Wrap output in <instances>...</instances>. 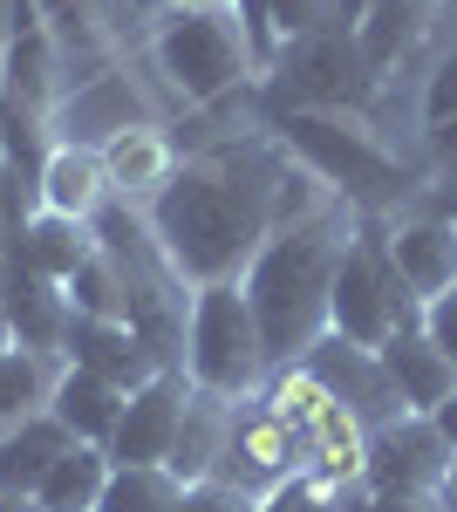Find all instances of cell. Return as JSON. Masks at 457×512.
I'll return each mask as SVG.
<instances>
[{
	"mask_svg": "<svg viewBox=\"0 0 457 512\" xmlns=\"http://www.w3.org/2000/svg\"><path fill=\"white\" fill-rule=\"evenodd\" d=\"M287 164H294V151L280 144L273 123L178 158L171 185L144 205V219L191 287L246 280L253 253L273 239V198H280Z\"/></svg>",
	"mask_w": 457,
	"mask_h": 512,
	"instance_id": "6da1fadb",
	"label": "cell"
},
{
	"mask_svg": "<svg viewBox=\"0 0 457 512\" xmlns=\"http://www.w3.org/2000/svg\"><path fill=\"white\" fill-rule=\"evenodd\" d=\"M362 226V212L335 198L321 205L301 226H280V233L253 253L246 267V301L260 321V342H267L273 369H294L321 335H328V301H335V274H342V253Z\"/></svg>",
	"mask_w": 457,
	"mask_h": 512,
	"instance_id": "7a4b0ae2",
	"label": "cell"
},
{
	"mask_svg": "<svg viewBox=\"0 0 457 512\" xmlns=\"http://www.w3.org/2000/svg\"><path fill=\"white\" fill-rule=\"evenodd\" d=\"M144 62L164 76L178 110H205V103L260 82V62H253L232 7H171V14H157L144 28Z\"/></svg>",
	"mask_w": 457,
	"mask_h": 512,
	"instance_id": "3957f363",
	"label": "cell"
},
{
	"mask_svg": "<svg viewBox=\"0 0 457 512\" xmlns=\"http://www.w3.org/2000/svg\"><path fill=\"white\" fill-rule=\"evenodd\" d=\"M273 130H280V144H287L307 171H321V178H328L355 212H369V219H396V205L417 192V171L382 144V130L369 117L294 110V117H273Z\"/></svg>",
	"mask_w": 457,
	"mask_h": 512,
	"instance_id": "277c9868",
	"label": "cell"
},
{
	"mask_svg": "<svg viewBox=\"0 0 457 512\" xmlns=\"http://www.w3.org/2000/svg\"><path fill=\"white\" fill-rule=\"evenodd\" d=\"M62 110V55L41 28L35 0H14V41L0 55V164L14 185H41V164L55 151Z\"/></svg>",
	"mask_w": 457,
	"mask_h": 512,
	"instance_id": "5b68a950",
	"label": "cell"
},
{
	"mask_svg": "<svg viewBox=\"0 0 457 512\" xmlns=\"http://www.w3.org/2000/svg\"><path fill=\"white\" fill-rule=\"evenodd\" d=\"M260 103L273 117H294V110H321V117H376L382 82L362 62V41L355 28H328L314 41H294L273 55V69L260 76Z\"/></svg>",
	"mask_w": 457,
	"mask_h": 512,
	"instance_id": "8992f818",
	"label": "cell"
},
{
	"mask_svg": "<svg viewBox=\"0 0 457 512\" xmlns=\"http://www.w3.org/2000/svg\"><path fill=\"white\" fill-rule=\"evenodd\" d=\"M185 376L191 390L212 396H253L267 390L273 355L260 342V321L239 280H212L191 294V328H185Z\"/></svg>",
	"mask_w": 457,
	"mask_h": 512,
	"instance_id": "52a82bcc",
	"label": "cell"
},
{
	"mask_svg": "<svg viewBox=\"0 0 457 512\" xmlns=\"http://www.w3.org/2000/svg\"><path fill=\"white\" fill-rule=\"evenodd\" d=\"M423 301L403 287L396 274V253H389V219H369L348 239L342 253V274H335V301H328V328L355 342V349H382L396 328H417Z\"/></svg>",
	"mask_w": 457,
	"mask_h": 512,
	"instance_id": "ba28073f",
	"label": "cell"
},
{
	"mask_svg": "<svg viewBox=\"0 0 457 512\" xmlns=\"http://www.w3.org/2000/svg\"><path fill=\"white\" fill-rule=\"evenodd\" d=\"M267 403L280 410V424L307 444V472H328V478H362V444L369 431L348 417L335 396L307 376L301 362L294 369H273L267 376Z\"/></svg>",
	"mask_w": 457,
	"mask_h": 512,
	"instance_id": "9c48e42d",
	"label": "cell"
},
{
	"mask_svg": "<svg viewBox=\"0 0 457 512\" xmlns=\"http://www.w3.org/2000/svg\"><path fill=\"white\" fill-rule=\"evenodd\" d=\"M307 472V444L287 424H280V410L267 403V390L239 396L232 403V431H226V451H219V472L226 485H239V492H253V499H267V492H280L287 478Z\"/></svg>",
	"mask_w": 457,
	"mask_h": 512,
	"instance_id": "30bf717a",
	"label": "cell"
},
{
	"mask_svg": "<svg viewBox=\"0 0 457 512\" xmlns=\"http://www.w3.org/2000/svg\"><path fill=\"white\" fill-rule=\"evenodd\" d=\"M301 369H307V376H314L328 396H335V403H342L362 431H382V424L410 417V410H403V396H396V383L382 376V355L342 342L335 328H328V335H321V342L301 355Z\"/></svg>",
	"mask_w": 457,
	"mask_h": 512,
	"instance_id": "8fae6325",
	"label": "cell"
},
{
	"mask_svg": "<svg viewBox=\"0 0 457 512\" xmlns=\"http://www.w3.org/2000/svg\"><path fill=\"white\" fill-rule=\"evenodd\" d=\"M451 458L457 451L437 437L430 417H396L362 444V485L369 492H444Z\"/></svg>",
	"mask_w": 457,
	"mask_h": 512,
	"instance_id": "7c38bea8",
	"label": "cell"
},
{
	"mask_svg": "<svg viewBox=\"0 0 457 512\" xmlns=\"http://www.w3.org/2000/svg\"><path fill=\"white\" fill-rule=\"evenodd\" d=\"M144 123H157V110L144 103V82L130 76V69H110V76L82 82V89H69L62 96V110H55V144H89V151H103V144H116L123 130H144Z\"/></svg>",
	"mask_w": 457,
	"mask_h": 512,
	"instance_id": "4fadbf2b",
	"label": "cell"
},
{
	"mask_svg": "<svg viewBox=\"0 0 457 512\" xmlns=\"http://www.w3.org/2000/svg\"><path fill=\"white\" fill-rule=\"evenodd\" d=\"M62 362L69 369H89V376H103L116 383L123 396H137L151 376H164V362L157 349L130 328V321H103V315H76L69 321V335H62Z\"/></svg>",
	"mask_w": 457,
	"mask_h": 512,
	"instance_id": "5bb4252c",
	"label": "cell"
},
{
	"mask_svg": "<svg viewBox=\"0 0 457 512\" xmlns=\"http://www.w3.org/2000/svg\"><path fill=\"white\" fill-rule=\"evenodd\" d=\"M0 315H7V342L41 349V355H62V335H69V321H76V301H69V287L41 280L35 267L14 253V239H7V287H0Z\"/></svg>",
	"mask_w": 457,
	"mask_h": 512,
	"instance_id": "9a60e30c",
	"label": "cell"
},
{
	"mask_svg": "<svg viewBox=\"0 0 457 512\" xmlns=\"http://www.w3.org/2000/svg\"><path fill=\"white\" fill-rule=\"evenodd\" d=\"M191 376L185 369H164L144 390L123 403V424L110 437V465H164L171 458V437H178V417H185Z\"/></svg>",
	"mask_w": 457,
	"mask_h": 512,
	"instance_id": "2e32d148",
	"label": "cell"
},
{
	"mask_svg": "<svg viewBox=\"0 0 457 512\" xmlns=\"http://www.w3.org/2000/svg\"><path fill=\"white\" fill-rule=\"evenodd\" d=\"M389 253L417 301H437L444 287H457V219H444V212H396Z\"/></svg>",
	"mask_w": 457,
	"mask_h": 512,
	"instance_id": "e0dca14e",
	"label": "cell"
},
{
	"mask_svg": "<svg viewBox=\"0 0 457 512\" xmlns=\"http://www.w3.org/2000/svg\"><path fill=\"white\" fill-rule=\"evenodd\" d=\"M14 253H21L41 280L69 287V280L103 253V239H96V219H69V212H41L35 205V212L14 226Z\"/></svg>",
	"mask_w": 457,
	"mask_h": 512,
	"instance_id": "ac0fdd59",
	"label": "cell"
},
{
	"mask_svg": "<svg viewBox=\"0 0 457 512\" xmlns=\"http://www.w3.org/2000/svg\"><path fill=\"white\" fill-rule=\"evenodd\" d=\"M376 355H382V376L396 383V396H403L410 417H430V410L457 390V362L423 335V321H417V328H396Z\"/></svg>",
	"mask_w": 457,
	"mask_h": 512,
	"instance_id": "d6986e66",
	"label": "cell"
},
{
	"mask_svg": "<svg viewBox=\"0 0 457 512\" xmlns=\"http://www.w3.org/2000/svg\"><path fill=\"white\" fill-rule=\"evenodd\" d=\"M103 171H110V192L123 205H151L164 185H171V171H178V144H171V130L164 123H144V130H123L116 144H103Z\"/></svg>",
	"mask_w": 457,
	"mask_h": 512,
	"instance_id": "ffe728a7",
	"label": "cell"
},
{
	"mask_svg": "<svg viewBox=\"0 0 457 512\" xmlns=\"http://www.w3.org/2000/svg\"><path fill=\"white\" fill-rule=\"evenodd\" d=\"M110 171H103V151L89 144H55L48 164H41V185H35V205L41 212H69V219H96L110 205Z\"/></svg>",
	"mask_w": 457,
	"mask_h": 512,
	"instance_id": "44dd1931",
	"label": "cell"
},
{
	"mask_svg": "<svg viewBox=\"0 0 457 512\" xmlns=\"http://www.w3.org/2000/svg\"><path fill=\"white\" fill-rule=\"evenodd\" d=\"M123 403H130V396L116 390V383L89 376V369H62V376H55V396H48V417L76 437V444L110 451L116 424H123Z\"/></svg>",
	"mask_w": 457,
	"mask_h": 512,
	"instance_id": "7402d4cb",
	"label": "cell"
},
{
	"mask_svg": "<svg viewBox=\"0 0 457 512\" xmlns=\"http://www.w3.org/2000/svg\"><path fill=\"white\" fill-rule=\"evenodd\" d=\"M232 403H239V396H212V390L185 396V417H178V437H171L164 472L185 478V485L219 472V451H226V431H232Z\"/></svg>",
	"mask_w": 457,
	"mask_h": 512,
	"instance_id": "603a6c76",
	"label": "cell"
},
{
	"mask_svg": "<svg viewBox=\"0 0 457 512\" xmlns=\"http://www.w3.org/2000/svg\"><path fill=\"white\" fill-rule=\"evenodd\" d=\"M69 362L62 355H41V349H21V342H0V437L21 431L28 417L48 410V396H55V376H62Z\"/></svg>",
	"mask_w": 457,
	"mask_h": 512,
	"instance_id": "cb8c5ba5",
	"label": "cell"
},
{
	"mask_svg": "<svg viewBox=\"0 0 457 512\" xmlns=\"http://www.w3.org/2000/svg\"><path fill=\"white\" fill-rule=\"evenodd\" d=\"M457 117V0H437V21L423 41V96H417V130L430 137L437 123Z\"/></svg>",
	"mask_w": 457,
	"mask_h": 512,
	"instance_id": "d4e9b609",
	"label": "cell"
},
{
	"mask_svg": "<svg viewBox=\"0 0 457 512\" xmlns=\"http://www.w3.org/2000/svg\"><path fill=\"white\" fill-rule=\"evenodd\" d=\"M110 451H96V444H69L55 465H48V478L35 485L41 512H96V499H103V485H110Z\"/></svg>",
	"mask_w": 457,
	"mask_h": 512,
	"instance_id": "484cf974",
	"label": "cell"
},
{
	"mask_svg": "<svg viewBox=\"0 0 457 512\" xmlns=\"http://www.w3.org/2000/svg\"><path fill=\"white\" fill-rule=\"evenodd\" d=\"M69 444H76V437L62 431L48 410L28 417L21 431H7V437H0V492H35L41 478H48V465H55Z\"/></svg>",
	"mask_w": 457,
	"mask_h": 512,
	"instance_id": "4316f807",
	"label": "cell"
},
{
	"mask_svg": "<svg viewBox=\"0 0 457 512\" xmlns=\"http://www.w3.org/2000/svg\"><path fill=\"white\" fill-rule=\"evenodd\" d=\"M185 506V478H171L164 465H116L96 512H178Z\"/></svg>",
	"mask_w": 457,
	"mask_h": 512,
	"instance_id": "83f0119b",
	"label": "cell"
},
{
	"mask_svg": "<svg viewBox=\"0 0 457 512\" xmlns=\"http://www.w3.org/2000/svg\"><path fill=\"white\" fill-rule=\"evenodd\" d=\"M348 485H355V478L301 472V478H287V485H280V492H267V499H260V512H342Z\"/></svg>",
	"mask_w": 457,
	"mask_h": 512,
	"instance_id": "f1b7e54d",
	"label": "cell"
},
{
	"mask_svg": "<svg viewBox=\"0 0 457 512\" xmlns=\"http://www.w3.org/2000/svg\"><path fill=\"white\" fill-rule=\"evenodd\" d=\"M273 41L280 48H294V41H314L328 35V28H342V14H335V0H273Z\"/></svg>",
	"mask_w": 457,
	"mask_h": 512,
	"instance_id": "f546056e",
	"label": "cell"
},
{
	"mask_svg": "<svg viewBox=\"0 0 457 512\" xmlns=\"http://www.w3.org/2000/svg\"><path fill=\"white\" fill-rule=\"evenodd\" d=\"M178 512H260V499L239 492V485H226V478H191Z\"/></svg>",
	"mask_w": 457,
	"mask_h": 512,
	"instance_id": "4dcf8cb0",
	"label": "cell"
},
{
	"mask_svg": "<svg viewBox=\"0 0 457 512\" xmlns=\"http://www.w3.org/2000/svg\"><path fill=\"white\" fill-rule=\"evenodd\" d=\"M423 335L457 362V287H444L437 301H423Z\"/></svg>",
	"mask_w": 457,
	"mask_h": 512,
	"instance_id": "1f68e13d",
	"label": "cell"
},
{
	"mask_svg": "<svg viewBox=\"0 0 457 512\" xmlns=\"http://www.w3.org/2000/svg\"><path fill=\"white\" fill-rule=\"evenodd\" d=\"M369 512H451L437 492H369Z\"/></svg>",
	"mask_w": 457,
	"mask_h": 512,
	"instance_id": "d6a6232c",
	"label": "cell"
},
{
	"mask_svg": "<svg viewBox=\"0 0 457 512\" xmlns=\"http://www.w3.org/2000/svg\"><path fill=\"white\" fill-rule=\"evenodd\" d=\"M430 424H437V437H444V444H451V451H457V390L444 396L437 410H430Z\"/></svg>",
	"mask_w": 457,
	"mask_h": 512,
	"instance_id": "836d02e7",
	"label": "cell"
},
{
	"mask_svg": "<svg viewBox=\"0 0 457 512\" xmlns=\"http://www.w3.org/2000/svg\"><path fill=\"white\" fill-rule=\"evenodd\" d=\"M0 512H41L35 492H0Z\"/></svg>",
	"mask_w": 457,
	"mask_h": 512,
	"instance_id": "e575fe53",
	"label": "cell"
},
{
	"mask_svg": "<svg viewBox=\"0 0 457 512\" xmlns=\"http://www.w3.org/2000/svg\"><path fill=\"white\" fill-rule=\"evenodd\" d=\"M437 499H444V506L457 512V458H451V472H444V492H437Z\"/></svg>",
	"mask_w": 457,
	"mask_h": 512,
	"instance_id": "d590c367",
	"label": "cell"
},
{
	"mask_svg": "<svg viewBox=\"0 0 457 512\" xmlns=\"http://www.w3.org/2000/svg\"><path fill=\"white\" fill-rule=\"evenodd\" d=\"M178 7H232V0H178Z\"/></svg>",
	"mask_w": 457,
	"mask_h": 512,
	"instance_id": "8d00e7d4",
	"label": "cell"
}]
</instances>
